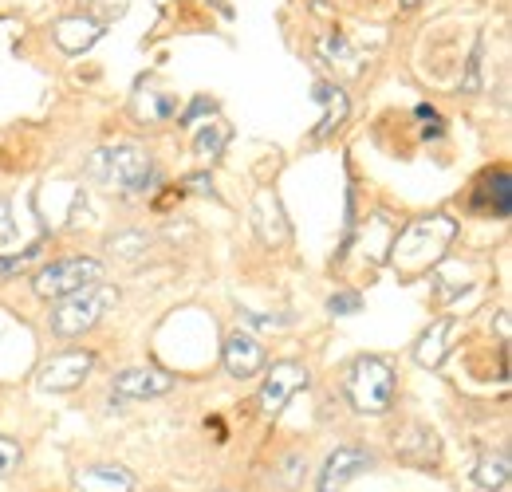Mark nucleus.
<instances>
[{
  "label": "nucleus",
  "mask_w": 512,
  "mask_h": 492,
  "mask_svg": "<svg viewBox=\"0 0 512 492\" xmlns=\"http://www.w3.org/2000/svg\"><path fill=\"white\" fill-rule=\"evenodd\" d=\"M316 103H323V119L316 126V138H327V134H335L343 126V119H347V95L335 83H316Z\"/></svg>",
  "instance_id": "nucleus-16"
},
{
  "label": "nucleus",
  "mask_w": 512,
  "mask_h": 492,
  "mask_svg": "<svg viewBox=\"0 0 512 492\" xmlns=\"http://www.w3.org/2000/svg\"><path fill=\"white\" fill-rule=\"evenodd\" d=\"M174 390V378L166 370H150V367H130L123 374H115L111 382V394L130 398V402H142V398H162Z\"/></svg>",
  "instance_id": "nucleus-8"
},
{
  "label": "nucleus",
  "mask_w": 512,
  "mask_h": 492,
  "mask_svg": "<svg viewBox=\"0 0 512 492\" xmlns=\"http://www.w3.org/2000/svg\"><path fill=\"white\" fill-rule=\"evenodd\" d=\"M359 308H363V296H359V292H335V296L327 300V311H331V315H355Z\"/></svg>",
  "instance_id": "nucleus-21"
},
{
  "label": "nucleus",
  "mask_w": 512,
  "mask_h": 492,
  "mask_svg": "<svg viewBox=\"0 0 512 492\" xmlns=\"http://www.w3.org/2000/svg\"><path fill=\"white\" fill-rule=\"evenodd\" d=\"M146 248H150L146 233H127V237H115V241H111V252H119L123 260H138Z\"/></svg>",
  "instance_id": "nucleus-20"
},
{
  "label": "nucleus",
  "mask_w": 512,
  "mask_h": 492,
  "mask_svg": "<svg viewBox=\"0 0 512 492\" xmlns=\"http://www.w3.org/2000/svg\"><path fill=\"white\" fill-rule=\"evenodd\" d=\"M509 457L505 453H497V457H481L477 461V469H473V485L485 492H497L509 485Z\"/></svg>",
  "instance_id": "nucleus-19"
},
{
  "label": "nucleus",
  "mask_w": 512,
  "mask_h": 492,
  "mask_svg": "<svg viewBox=\"0 0 512 492\" xmlns=\"http://www.w3.org/2000/svg\"><path fill=\"white\" fill-rule=\"evenodd\" d=\"M316 52H320L323 63H343V67H351V71H359V52H355V44L339 32V28H331V32H323L320 40H316Z\"/></svg>",
  "instance_id": "nucleus-17"
},
{
  "label": "nucleus",
  "mask_w": 512,
  "mask_h": 492,
  "mask_svg": "<svg viewBox=\"0 0 512 492\" xmlns=\"http://www.w3.org/2000/svg\"><path fill=\"white\" fill-rule=\"evenodd\" d=\"M186 189H190V193H209V189H213V178H209V174H190V178H186Z\"/></svg>",
  "instance_id": "nucleus-25"
},
{
  "label": "nucleus",
  "mask_w": 512,
  "mask_h": 492,
  "mask_svg": "<svg viewBox=\"0 0 512 492\" xmlns=\"http://www.w3.org/2000/svg\"><path fill=\"white\" fill-rule=\"evenodd\" d=\"M375 465V453L363 445H339L320 469L316 492H343V485H351L359 473H367Z\"/></svg>",
  "instance_id": "nucleus-6"
},
{
  "label": "nucleus",
  "mask_w": 512,
  "mask_h": 492,
  "mask_svg": "<svg viewBox=\"0 0 512 492\" xmlns=\"http://www.w3.org/2000/svg\"><path fill=\"white\" fill-rule=\"evenodd\" d=\"M509 170L497 166L481 178V193H473V209L477 213H493V217H509L512 209V193H509Z\"/></svg>",
  "instance_id": "nucleus-11"
},
{
  "label": "nucleus",
  "mask_w": 512,
  "mask_h": 492,
  "mask_svg": "<svg viewBox=\"0 0 512 492\" xmlns=\"http://www.w3.org/2000/svg\"><path fill=\"white\" fill-rule=\"evenodd\" d=\"M264 347H260V339L249 335V331H233L229 339H225V347H221V363L225 370L233 374V378H256L260 370H264Z\"/></svg>",
  "instance_id": "nucleus-9"
},
{
  "label": "nucleus",
  "mask_w": 512,
  "mask_h": 492,
  "mask_svg": "<svg viewBox=\"0 0 512 492\" xmlns=\"http://www.w3.org/2000/svg\"><path fill=\"white\" fill-rule=\"evenodd\" d=\"M213 4H217V8H225V0H213Z\"/></svg>",
  "instance_id": "nucleus-28"
},
{
  "label": "nucleus",
  "mask_w": 512,
  "mask_h": 492,
  "mask_svg": "<svg viewBox=\"0 0 512 492\" xmlns=\"http://www.w3.org/2000/svg\"><path fill=\"white\" fill-rule=\"evenodd\" d=\"M99 36H103V24H95V20H87V16H67V20L56 24V44L64 48L67 56L87 52Z\"/></svg>",
  "instance_id": "nucleus-15"
},
{
  "label": "nucleus",
  "mask_w": 512,
  "mask_h": 492,
  "mask_svg": "<svg viewBox=\"0 0 512 492\" xmlns=\"http://www.w3.org/2000/svg\"><path fill=\"white\" fill-rule=\"evenodd\" d=\"M229 138H233V130L229 123H205L197 130V138H193V154L197 158H205V162H217L221 154H225V146H229Z\"/></svg>",
  "instance_id": "nucleus-18"
},
{
  "label": "nucleus",
  "mask_w": 512,
  "mask_h": 492,
  "mask_svg": "<svg viewBox=\"0 0 512 492\" xmlns=\"http://www.w3.org/2000/svg\"><path fill=\"white\" fill-rule=\"evenodd\" d=\"M394 390H398V378H394V367L379 359V355H359L347 374H343V394L351 402L355 414L363 418H383L394 406Z\"/></svg>",
  "instance_id": "nucleus-2"
},
{
  "label": "nucleus",
  "mask_w": 512,
  "mask_h": 492,
  "mask_svg": "<svg viewBox=\"0 0 512 492\" xmlns=\"http://www.w3.org/2000/svg\"><path fill=\"white\" fill-rule=\"evenodd\" d=\"M253 221H256V233L264 245H284L288 241V225H284V209L272 193H256L253 201Z\"/></svg>",
  "instance_id": "nucleus-13"
},
{
  "label": "nucleus",
  "mask_w": 512,
  "mask_h": 492,
  "mask_svg": "<svg viewBox=\"0 0 512 492\" xmlns=\"http://www.w3.org/2000/svg\"><path fill=\"white\" fill-rule=\"evenodd\" d=\"M87 174L95 182L115 185L127 197H138V193H146L150 185L158 182V166H154L150 150H142L134 142H119L111 150H95L91 162H87Z\"/></svg>",
  "instance_id": "nucleus-1"
},
{
  "label": "nucleus",
  "mask_w": 512,
  "mask_h": 492,
  "mask_svg": "<svg viewBox=\"0 0 512 492\" xmlns=\"http://www.w3.org/2000/svg\"><path fill=\"white\" fill-rule=\"evenodd\" d=\"M91 367H95V355L91 351H64V355H56V359H48L40 367V390L67 394V390H75L91 374Z\"/></svg>",
  "instance_id": "nucleus-7"
},
{
  "label": "nucleus",
  "mask_w": 512,
  "mask_h": 492,
  "mask_svg": "<svg viewBox=\"0 0 512 492\" xmlns=\"http://www.w3.org/2000/svg\"><path fill=\"white\" fill-rule=\"evenodd\" d=\"M402 4H406V8H414V4H422V0H402Z\"/></svg>",
  "instance_id": "nucleus-27"
},
{
  "label": "nucleus",
  "mask_w": 512,
  "mask_h": 492,
  "mask_svg": "<svg viewBox=\"0 0 512 492\" xmlns=\"http://www.w3.org/2000/svg\"><path fill=\"white\" fill-rule=\"evenodd\" d=\"M205 115H217V103H213V99H193L190 107H186V115H182V126L197 123V119H205Z\"/></svg>",
  "instance_id": "nucleus-23"
},
{
  "label": "nucleus",
  "mask_w": 512,
  "mask_h": 492,
  "mask_svg": "<svg viewBox=\"0 0 512 492\" xmlns=\"http://www.w3.org/2000/svg\"><path fill=\"white\" fill-rule=\"evenodd\" d=\"M95 284H103V264L95 256H67V260H56L32 276V292L40 300H67V296L95 288Z\"/></svg>",
  "instance_id": "nucleus-4"
},
{
  "label": "nucleus",
  "mask_w": 512,
  "mask_h": 492,
  "mask_svg": "<svg viewBox=\"0 0 512 492\" xmlns=\"http://www.w3.org/2000/svg\"><path fill=\"white\" fill-rule=\"evenodd\" d=\"M115 304H119L115 288H107V284L83 288V292L67 296V300H60V304L52 308L48 327H52V335H60V339H79V335L95 331V327L103 323V315L115 308Z\"/></svg>",
  "instance_id": "nucleus-3"
},
{
  "label": "nucleus",
  "mask_w": 512,
  "mask_h": 492,
  "mask_svg": "<svg viewBox=\"0 0 512 492\" xmlns=\"http://www.w3.org/2000/svg\"><path fill=\"white\" fill-rule=\"evenodd\" d=\"M304 386H308V367H300V363H292V359L272 363L264 386H260V398H256L260 414H264L268 422H276V418L284 414V406L292 402V394L304 390Z\"/></svg>",
  "instance_id": "nucleus-5"
},
{
  "label": "nucleus",
  "mask_w": 512,
  "mask_h": 492,
  "mask_svg": "<svg viewBox=\"0 0 512 492\" xmlns=\"http://www.w3.org/2000/svg\"><path fill=\"white\" fill-rule=\"evenodd\" d=\"M453 327H457V319H453V315H442L430 331H422V339L414 343V363H418V367H442V363H446Z\"/></svg>",
  "instance_id": "nucleus-12"
},
{
  "label": "nucleus",
  "mask_w": 512,
  "mask_h": 492,
  "mask_svg": "<svg viewBox=\"0 0 512 492\" xmlns=\"http://www.w3.org/2000/svg\"><path fill=\"white\" fill-rule=\"evenodd\" d=\"M20 465V445L12 437H0V477H8Z\"/></svg>",
  "instance_id": "nucleus-22"
},
{
  "label": "nucleus",
  "mask_w": 512,
  "mask_h": 492,
  "mask_svg": "<svg viewBox=\"0 0 512 492\" xmlns=\"http://www.w3.org/2000/svg\"><path fill=\"white\" fill-rule=\"evenodd\" d=\"M12 233L16 229H12V217H8V201H0V245L12 241Z\"/></svg>",
  "instance_id": "nucleus-26"
},
{
  "label": "nucleus",
  "mask_w": 512,
  "mask_h": 492,
  "mask_svg": "<svg viewBox=\"0 0 512 492\" xmlns=\"http://www.w3.org/2000/svg\"><path fill=\"white\" fill-rule=\"evenodd\" d=\"M40 256V245H28L20 256H0V272H16V268H24V264H32Z\"/></svg>",
  "instance_id": "nucleus-24"
},
{
  "label": "nucleus",
  "mask_w": 512,
  "mask_h": 492,
  "mask_svg": "<svg viewBox=\"0 0 512 492\" xmlns=\"http://www.w3.org/2000/svg\"><path fill=\"white\" fill-rule=\"evenodd\" d=\"M75 489L79 492H134V473H127L123 465H95V469H83L75 477Z\"/></svg>",
  "instance_id": "nucleus-14"
},
{
  "label": "nucleus",
  "mask_w": 512,
  "mask_h": 492,
  "mask_svg": "<svg viewBox=\"0 0 512 492\" xmlns=\"http://www.w3.org/2000/svg\"><path fill=\"white\" fill-rule=\"evenodd\" d=\"M394 453H398V461H406V465H434L438 453H442V445H438V433L434 430L410 426L402 437H394Z\"/></svg>",
  "instance_id": "nucleus-10"
}]
</instances>
